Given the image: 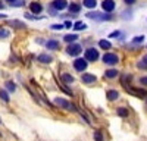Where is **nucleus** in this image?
I'll return each instance as SVG.
<instances>
[{
	"label": "nucleus",
	"mask_w": 147,
	"mask_h": 141,
	"mask_svg": "<svg viewBox=\"0 0 147 141\" xmlns=\"http://www.w3.org/2000/svg\"><path fill=\"white\" fill-rule=\"evenodd\" d=\"M87 16L91 19H96V21H110L112 19L110 13H99V12H90V13H87Z\"/></svg>",
	"instance_id": "obj_1"
},
{
	"label": "nucleus",
	"mask_w": 147,
	"mask_h": 141,
	"mask_svg": "<svg viewBox=\"0 0 147 141\" xmlns=\"http://www.w3.org/2000/svg\"><path fill=\"white\" fill-rule=\"evenodd\" d=\"M81 46L80 44H77V43H72V44H69L68 46V49H66V53L69 54V56H78L80 53H81Z\"/></svg>",
	"instance_id": "obj_2"
},
{
	"label": "nucleus",
	"mask_w": 147,
	"mask_h": 141,
	"mask_svg": "<svg viewBox=\"0 0 147 141\" xmlns=\"http://www.w3.org/2000/svg\"><path fill=\"white\" fill-rule=\"evenodd\" d=\"M99 59V52L96 49H88L85 52V60H90V62H96Z\"/></svg>",
	"instance_id": "obj_3"
},
{
	"label": "nucleus",
	"mask_w": 147,
	"mask_h": 141,
	"mask_svg": "<svg viewBox=\"0 0 147 141\" xmlns=\"http://www.w3.org/2000/svg\"><path fill=\"white\" fill-rule=\"evenodd\" d=\"M55 103H56L57 106H60V107H63V109H69V110H74V109H75L68 100L60 99V97H56V99H55Z\"/></svg>",
	"instance_id": "obj_4"
},
{
	"label": "nucleus",
	"mask_w": 147,
	"mask_h": 141,
	"mask_svg": "<svg viewBox=\"0 0 147 141\" xmlns=\"http://www.w3.org/2000/svg\"><path fill=\"white\" fill-rule=\"evenodd\" d=\"M74 68H75L78 72H82V70L87 69V60H85V59H75V62H74Z\"/></svg>",
	"instance_id": "obj_5"
},
{
	"label": "nucleus",
	"mask_w": 147,
	"mask_h": 141,
	"mask_svg": "<svg viewBox=\"0 0 147 141\" xmlns=\"http://www.w3.org/2000/svg\"><path fill=\"white\" fill-rule=\"evenodd\" d=\"M103 62L106 65H115V63H118V56L113 53H106L103 56Z\"/></svg>",
	"instance_id": "obj_6"
},
{
	"label": "nucleus",
	"mask_w": 147,
	"mask_h": 141,
	"mask_svg": "<svg viewBox=\"0 0 147 141\" xmlns=\"http://www.w3.org/2000/svg\"><path fill=\"white\" fill-rule=\"evenodd\" d=\"M102 7H103L105 12L109 13V12H112L115 9V2H113V0H103V2H102Z\"/></svg>",
	"instance_id": "obj_7"
},
{
	"label": "nucleus",
	"mask_w": 147,
	"mask_h": 141,
	"mask_svg": "<svg viewBox=\"0 0 147 141\" xmlns=\"http://www.w3.org/2000/svg\"><path fill=\"white\" fill-rule=\"evenodd\" d=\"M52 6L55 9H57V10H63V9H66L68 3H66V0H53Z\"/></svg>",
	"instance_id": "obj_8"
},
{
	"label": "nucleus",
	"mask_w": 147,
	"mask_h": 141,
	"mask_svg": "<svg viewBox=\"0 0 147 141\" xmlns=\"http://www.w3.org/2000/svg\"><path fill=\"white\" fill-rule=\"evenodd\" d=\"M82 82H85V84H94L96 82V77L94 75H91V74H85V75H82Z\"/></svg>",
	"instance_id": "obj_9"
},
{
	"label": "nucleus",
	"mask_w": 147,
	"mask_h": 141,
	"mask_svg": "<svg viewBox=\"0 0 147 141\" xmlns=\"http://www.w3.org/2000/svg\"><path fill=\"white\" fill-rule=\"evenodd\" d=\"M30 9H31L32 13H40V12L43 10V6H41L40 3H37V2H32V3L30 5Z\"/></svg>",
	"instance_id": "obj_10"
},
{
	"label": "nucleus",
	"mask_w": 147,
	"mask_h": 141,
	"mask_svg": "<svg viewBox=\"0 0 147 141\" xmlns=\"http://www.w3.org/2000/svg\"><path fill=\"white\" fill-rule=\"evenodd\" d=\"M46 47H47L49 50H57L59 49V43L56 40H50V41L46 43Z\"/></svg>",
	"instance_id": "obj_11"
},
{
	"label": "nucleus",
	"mask_w": 147,
	"mask_h": 141,
	"mask_svg": "<svg viewBox=\"0 0 147 141\" xmlns=\"http://www.w3.org/2000/svg\"><path fill=\"white\" fill-rule=\"evenodd\" d=\"M38 60H40L41 63H50L53 59H52V56H49V54H40V56H38Z\"/></svg>",
	"instance_id": "obj_12"
},
{
	"label": "nucleus",
	"mask_w": 147,
	"mask_h": 141,
	"mask_svg": "<svg viewBox=\"0 0 147 141\" xmlns=\"http://www.w3.org/2000/svg\"><path fill=\"white\" fill-rule=\"evenodd\" d=\"M119 97V93L118 91H115V90H109L107 91V99L109 100H116Z\"/></svg>",
	"instance_id": "obj_13"
},
{
	"label": "nucleus",
	"mask_w": 147,
	"mask_h": 141,
	"mask_svg": "<svg viewBox=\"0 0 147 141\" xmlns=\"http://www.w3.org/2000/svg\"><path fill=\"white\" fill-rule=\"evenodd\" d=\"M77 38H78V35L77 34H68V35H65V41L66 43H74V41H77Z\"/></svg>",
	"instance_id": "obj_14"
},
{
	"label": "nucleus",
	"mask_w": 147,
	"mask_h": 141,
	"mask_svg": "<svg viewBox=\"0 0 147 141\" xmlns=\"http://www.w3.org/2000/svg\"><path fill=\"white\" fill-rule=\"evenodd\" d=\"M105 75H106L107 78H116V77H118V70H116V69H107L106 72H105Z\"/></svg>",
	"instance_id": "obj_15"
},
{
	"label": "nucleus",
	"mask_w": 147,
	"mask_h": 141,
	"mask_svg": "<svg viewBox=\"0 0 147 141\" xmlns=\"http://www.w3.org/2000/svg\"><path fill=\"white\" fill-rule=\"evenodd\" d=\"M96 0H84V6L88 7V9H94L96 7Z\"/></svg>",
	"instance_id": "obj_16"
},
{
	"label": "nucleus",
	"mask_w": 147,
	"mask_h": 141,
	"mask_svg": "<svg viewBox=\"0 0 147 141\" xmlns=\"http://www.w3.org/2000/svg\"><path fill=\"white\" fill-rule=\"evenodd\" d=\"M69 10L72 12V13H78V12L81 10V7H80V5H77V3H72V5H69Z\"/></svg>",
	"instance_id": "obj_17"
},
{
	"label": "nucleus",
	"mask_w": 147,
	"mask_h": 141,
	"mask_svg": "<svg viewBox=\"0 0 147 141\" xmlns=\"http://www.w3.org/2000/svg\"><path fill=\"white\" fill-rule=\"evenodd\" d=\"M62 81L66 82V84H71V82H74V78H72V75H69V74H63V75H62Z\"/></svg>",
	"instance_id": "obj_18"
},
{
	"label": "nucleus",
	"mask_w": 147,
	"mask_h": 141,
	"mask_svg": "<svg viewBox=\"0 0 147 141\" xmlns=\"http://www.w3.org/2000/svg\"><path fill=\"white\" fill-rule=\"evenodd\" d=\"M100 47H102V49H105V50H109L110 49V47H112V46H110V43L107 41V40H100Z\"/></svg>",
	"instance_id": "obj_19"
},
{
	"label": "nucleus",
	"mask_w": 147,
	"mask_h": 141,
	"mask_svg": "<svg viewBox=\"0 0 147 141\" xmlns=\"http://www.w3.org/2000/svg\"><path fill=\"white\" fill-rule=\"evenodd\" d=\"M116 113H118L119 116H122V117H125V116H128V110H127L125 107H119V109L116 110Z\"/></svg>",
	"instance_id": "obj_20"
},
{
	"label": "nucleus",
	"mask_w": 147,
	"mask_h": 141,
	"mask_svg": "<svg viewBox=\"0 0 147 141\" xmlns=\"http://www.w3.org/2000/svg\"><path fill=\"white\" fill-rule=\"evenodd\" d=\"M7 3H10L12 6H22L24 5V0H6Z\"/></svg>",
	"instance_id": "obj_21"
},
{
	"label": "nucleus",
	"mask_w": 147,
	"mask_h": 141,
	"mask_svg": "<svg viewBox=\"0 0 147 141\" xmlns=\"http://www.w3.org/2000/svg\"><path fill=\"white\" fill-rule=\"evenodd\" d=\"M6 87H7V90H9V91H15V90H16L15 82H12V81H7V82H6Z\"/></svg>",
	"instance_id": "obj_22"
},
{
	"label": "nucleus",
	"mask_w": 147,
	"mask_h": 141,
	"mask_svg": "<svg viewBox=\"0 0 147 141\" xmlns=\"http://www.w3.org/2000/svg\"><path fill=\"white\" fill-rule=\"evenodd\" d=\"M0 99L5 100V101H9V94L5 90H0Z\"/></svg>",
	"instance_id": "obj_23"
},
{
	"label": "nucleus",
	"mask_w": 147,
	"mask_h": 141,
	"mask_svg": "<svg viewBox=\"0 0 147 141\" xmlns=\"http://www.w3.org/2000/svg\"><path fill=\"white\" fill-rule=\"evenodd\" d=\"M9 31L7 30H5V28H0V38H6V37H9Z\"/></svg>",
	"instance_id": "obj_24"
},
{
	"label": "nucleus",
	"mask_w": 147,
	"mask_h": 141,
	"mask_svg": "<svg viewBox=\"0 0 147 141\" xmlns=\"http://www.w3.org/2000/svg\"><path fill=\"white\" fill-rule=\"evenodd\" d=\"M74 28H75V30H84V28H85V25H84L82 22H77L75 25H74Z\"/></svg>",
	"instance_id": "obj_25"
},
{
	"label": "nucleus",
	"mask_w": 147,
	"mask_h": 141,
	"mask_svg": "<svg viewBox=\"0 0 147 141\" xmlns=\"http://www.w3.org/2000/svg\"><path fill=\"white\" fill-rule=\"evenodd\" d=\"M94 138H96V141H103V135H102L99 131H97V132L94 134Z\"/></svg>",
	"instance_id": "obj_26"
},
{
	"label": "nucleus",
	"mask_w": 147,
	"mask_h": 141,
	"mask_svg": "<svg viewBox=\"0 0 147 141\" xmlns=\"http://www.w3.org/2000/svg\"><path fill=\"white\" fill-rule=\"evenodd\" d=\"M138 68H141V69H147V62H146V60H141V62L138 63Z\"/></svg>",
	"instance_id": "obj_27"
},
{
	"label": "nucleus",
	"mask_w": 147,
	"mask_h": 141,
	"mask_svg": "<svg viewBox=\"0 0 147 141\" xmlns=\"http://www.w3.org/2000/svg\"><path fill=\"white\" fill-rule=\"evenodd\" d=\"M119 35H121V31H115V32L110 34V37H112V38H118Z\"/></svg>",
	"instance_id": "obj_28"
},
{
	"label": "nucleus",
	"mask_w": 147,
	"mask_h": 141,
	"mask_svg": "<svg viewBox=\"0 0 147 141\" xmlns=\"http://www.w3.org/2000/svg\"><path fill=\"white\" fill-rule=\"evenodd\" d=\"M144 40V37H143V35H140V37H136V38H134V43H141Z\"/></svg>",
	"instance_id": "obj_29"
},
{
	"label": "nucleus",
	"mask_w": 147,
	"mask_h": 141,
	"mask_svg": "<svg viewBox=\"0 0 147 141\" xmlns=\"http://www.w3.org/2000/svg\"><path fill=\"white\" fill-rule=\"evenodd\" d=\"M140 82H141L143 85H147V77H143V78L140 79Z\"/></svg>",
	"instance_id": "obj_30"
},
{
	"label": "nucleus",
	"mask_w": 147,
	"mask_h": 141,
	"mask_svg": "<svg viewBox=\"0 0 147 141\" xmlns=\"http://www.w3.org/2000/svg\"><path fill=\"white\" fill-rule=\"evenodd\" d=\"M125 3L127 5H134V3H136V0H125Z\"/></svg>",
	"instance_id": "obj_31"
},
{
	"label": "nucleus",
	"mask_w": 147,
	"mask_h": 141,
	"mask_svg": "<svg viewBox=\"0 0 147 141\" xmlns=\"http://www.w3.org/2000/svg\"><path fill=\"white\" fill-rule=\"evenodd\" d=\"M65 27H66V28H71V27H72V23H71L69 21H66V22H65Z\"/></svg>",
	"instance_id": "obj_32"
},
{
	"label": "nucleus",
	"mask_w": 147,
	"mask_h": 141,
	"mask_svg": "<svg viewBox=\"0 0 147 141\" xmlns=\"http://www.w3.org/2000/svg\"><path fill=\"white\" fill-rule=\"evenodd\" d=\"M52 28L53 30H60V28H62V25H52Z\"/></svg>",
	"instance_id": "obj_33"
},
{
	"label": "nucleus",
	"mask_w": 147,
	"mask_h": 141,
	"mask_svg": "<svg viewBox=\"0 0 147 141\" xmlns=\"http://www.w3.org/2000/svg\"><path fill=\"white\" fill-rule=\"evenodd\" d=\"M0 9H3V5L2 3H0Z\"/></svg>",
	"instance_id": "obj_34"
},
{
	"label": "nucleus",
	"mask_w": 147,
	"mask_h": 141,
	"mask_svg": "<svg viewBox=\"0 0 147 141\" xmlns=\"http://www.w3.org/2000/svg\"><path fill=\"white\" fill-rule=\"evenodd\" d=\"M143 60H146V62H147V56H146V57H144V59H143Z\"/></svg>",
	"instance_id": "obj_35"
}]
</instances>
